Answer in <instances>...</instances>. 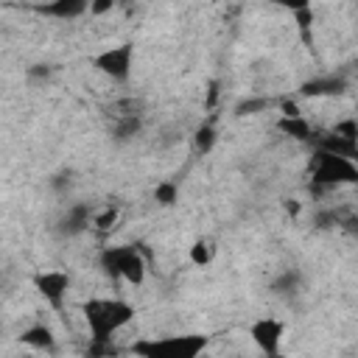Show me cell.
<instances>
[{"mask_svg":"<svg viewBox=\"0 0 358 358\" xmlns=\"http://www.w3.org/2000/svg\"><path fill=\"white\" fill-rule=\"evenodd\" d=\"M81 313L90 324L92 341H112V333L134 319V308L123 299H90L81 305Z\"/></svg>","mask_w":358,"mask_h":358,"instance_id":"1","label":"cell"},{"mask_svg":"<svg viewBox=\"0 0 358 358\" xmlns=\"http://www.w3.org/2000/svg\"><path fill=\"white\" fill-rule=\"evenodd\" d=\"M207 347V336L185 333V336H165V338H137L131 352L137 358H199Z\"/></svg>","mask_w":358,"mask_h":358,"instance_id":"2","label":"cell"},{"mask_svg":"<svg viewBox=\"0 0 358 358\" xmlns=\"http://www.w3.org/2000/svg\"><path fill=\"white\" fill-rule=\"evenodd\" d=\"M101 268L109 277H120L129 285H143L145 280V260L137 246H106L101 252Z\"/></svg>","mask_w":358,"mask_h":358,"instance_id":"3","label":"cell"},{"mask_svg":"<svg viewBox=\"0 0 358 358\" xmlns=\"http://www.w3.org/2000/svg\"><path fill=\"white\" fill-rule=\"evenodd\" d=\"M358 182V168L350 159L316 151L313 157V185L316 187H330V185H355Z\"/></svg>","mask_w":358,"mask_h":358,"instance_id":"4","label":"cell"},{"mask_svg":"<svg viewBox=\"0 0 358 358\" xmlns=\"http://www.w3.org/2000/svg\"><path fill=\"white\" fill-rule=\"evenodd\" d=\"M131 56H134L131 42H123L117 48H106V50L95 53L92 56V67L101 70L103 76L115 78V81H126L129 73H131Z\"/></svg>","mask_w":358,"mask_h":358,"instance_id":"5","label":"cell"},{"mask_svg":"<svg viewBox=\"0 0 358 358\" xmlns=\"http://www.w3.org/2000/svg\"><path fill=\"white\" fill-rule=\"evenodd\" d=\"M34 285H36L39 296L53 310H62L64 296H67V288H70V274L67 271H45V274H36L34 277Z\"/></svg>","mask_w":358,"mask_h":358,"instance_id":"6","label":"cell"},{"mask_svg":"<svg viewBox=\"0 0 358 358\" xmlns=\"http://www.w3.org/2000/svg\"><path fill=\"white\" fill-rule=\"evenodd\" d=\"M282 333H285V327H282V322H277V319H257V322L249 327V336H252V341L263 350V355L280 350Z\"/></svg>","mask_w":358,"mask_h":358,"instance_id":"7","label":"cell"},{"mask_svg":"<svg viewBox=\"0 0 358 358\" xmlns=\"http://www.w3.org/2000/svg\"><path fill=\"white\" fill-rule=\"evenodd\" d=\"M347 92V81L341 76H322V78H310L299 87L302 98H324V95H344Z\"/></svg>","mask_w":358,"mask_h":358,"instance_id":"8","label":"cell"},{"mask_svg":"<svg viewBox=\"0 0 358 358\" xmlns=\"http://www.w3.org/2000/svg\"><path fill=\"white\" fill-rule=\"evenodd\" d=\"M87 227H90V204L78 201V204H73V207L67 210V215L59 221L56 229H59V235L73 238V235H81Z\"/></svg>","mask_w":358,"mask_h":358,"instance_id":"9","label":"cell"},{"mask_svg":"<svg viewBox=\"0 0 358 358\" xmlns=\"http://www.w3.org/2000/svg\"><path fill=\"white\" fill-rule=\"evenodd\" d=\"M90 3L84 0H53V3H45V6H36L39 14H48V17H59V20H73L78 14L87 11Z\"/></svg>","mask_w":358,"mask_h":358,"instance_id":"10","label":"cell"},{"mask_svg":"<svg viewBox=\"0 0 358 358\" xmlns=\"http://www.w3.org/2000/svg\"><path fill=\"white\" fill-rule=\"evenodd\" d=\"M319 151H324V154H333V157H341V159H350V162H355V157H358V143H352V140H344V137H336V134L330 131V134H324V137L319 140Z\"/></svg>","mask_w":358,"mask_h":358,"instance_id":"11","label":"cell"},{"mask_svg":"<svg viewBox=\"0 0 358 358\" xmlns=\"http://www.w3.org/2000/svg\"><path fill=\"white\" fill-rule=\"evenodd\" d=\"M20 341L28 344V347H34V350H53L56 347V336H53V330L48 324H34V327L22 330Z\"/></svg>","mask_w":358,"mask_h":358,"instance_id":"12","label":"cell"},{"mask_svg":"<svg viewBox=\"0 0 358 358\" xmlns=\"http://www.w3.org/2000/svg\"><path fill=\"white\" fill-rule=\"evenodd\" d=\"M294 20H296V28H299V36L302 42L310 48L313 45V8L308 3H294Z\"/></svg>","mask_w":358,"mask_h":358,"instance_id":"13","label":"cell"},{"mask_svg":"<svg viewBox=\"0 0 358 358\" xmlns=\"http://www.w3.org/2000/svg\"><path fill=\"white\" fill-rule=\"evenodd\" d=\"M277 129H280L282 134L294 137V140H302V143L313 137V131H310V123H308L305 117H280V120H277Z\"/></svg>","mask_w":358,"mask_h":358,"instance_id":"14","label":"cell"},{"mask_svg":"<svg viewBox=\"0 0 358 358\" xmlns=\"http://www.w3.org/2000/svg\"><path fill=\"white\" fill-rule=\"evenodd\" d=\"M137 131H140V117H137V115H123V117L115 123V129H112L115 140H129V137H134Z\"/></svg>","mask_w":358,"mask_h":358,"instance_id":"15","label":"cell"},{"mask_svg":"<svg viewBox=\"0 0 358 358\" xmlns=\"http://www.w3.org/2000/svg\"><path fill=\"white\" fill-rule=\"evenodd\" d=\"M193 143H196V148H199L201 154H210L213 145H215V129H213L210 123H201V126L196 129V134H193Z\"/></svg>","mask_w":358,"mask_h":358,"instance_id":"16","label":"cell"},{"mask_svg":"<svg viewBox=\"0 0 358 358\" xmlns=\"http://www.w3.org/2000/svg\"><path fill=\"white\" fill-rule=\"evenodd\" d=\"M154 199H157V204L171 207V204L179 199V187H176V182H159V185L154 187Z\"/></svg>","mask_w":358,"mask_h":358,"instance_id":"17","label":"cell"},{"mask_svg":"<svg viewBox=\"0 0 358 358\" xmlns=\"http://www.w3.org/2000/svg\"><path fill=\"white\" fill-rule=\"evenodd\" d=\"M263 109H268V98H243V101L235 103V115H238V117H243V115H257V112H263Z\"/></svg>","mask_w":358,"mask_h":358,"instance_id":"18","label":"cell"},{"mask_svg":"<svg viewBox=\"0 0 358 358\" xmlns=\"http://www.w3.org/2000/svg\"><path fill=\"white\" fill-rule=\"evenodd\" d=\"M271 288H274L277 294H294V291L299 288V274H296V271H282V274L271 282Z\"/></svg>","mask_w":358,"mask_h":358,"instance_id":"19","label":"cell"},{"mask_svg":"<svg viewBox=\"0 0 358 358\" xmlns=\"http://www.w3.org/2000/svg\"><path fill=\"white\" fill-rule=\"evenodd\" d=\"M117 347L112 344V341H90V347H87V358H117Z\"/></svg>","mask_w":358,"mask_h":358,"instance_id":"20","label":"cell"},{"mask_svg":"<svg viewBox=\"0 0 358 358\" xmlns=\"http://www.w3.org/2000/svg\"><path fill=\"white\" fill-rule=\"evenodd\" d=\"M210 257H213V249H210L204 241H196V243L190 246V263H193V266H207Z\"/></svg>","mask_w":358,"mask_h":358,"instance_id":"21","label":"cell"},{"mask_svg":"<svg viewBox=\"0 0 358 358\" xmlns=\"http://www.w3.org/2000/svg\"><path fill=\"white\" fill-rule=\"evenodd\" d=\"M333 134L336 137H344V140H358V123L352 120V117H347V120H338L336 126H333Z\"/></svg>","mask_w":358,"mask_h":358,"instance_id":"22","label":"cell"},{"mask_svg":"<svg viewBox=\"0 0 358 358\" xmlns=\"http://www.w3.org/2000/svg\"><path fill=\"white\" fill-rule=\"evenodd\" d=\"M115 221H117V207H106L103 213H98V215L92 218V224H95L98 229H112Z\"/></svg>","mask_w":358,"mask_h":358,"instance_id":"23","label":"cell"},{"mask_svg":"<svg viewBox=\"0 0 358 358\" xmlns=\"http://www.w3.org/2000/svg\"><path fill=\"white\" fill-rule=\"evenodd\" d=\"M313 224H316L319 229L336 227V224H338V213H336V210H322V213H316V215H313Z\"/></svg>","mask_w":358,"mask_h":358,"instance_id":"24","label":"cell"},{"mask_svg":"<svg viewBox=\"0 0 358 358\" xmlns=\"http://www.w3.org/2000/svg\"><path fill=\"white\" fill-rule=\"evenodd\" d=\"M87 8H90V14H95V17H98V14L112 11V0H95V3H90Z\"/></svg>","mask_w":358,"mask_h":358,"instance_id":"25","label":"cell"},{"mask_svg":"<svg viewBox=\"0 0 358 358\" xmlns=\"http://www.w3.org/2000/svg\"><path fill=\"white\" fill-rule=\"evenodd\" d=\"M70 176H73L70 171H62V173H56V176H53V182H50V185H53L56 190H64V187H70Z\"/></svg>","mask_w":358,"mask_h":358,"instance_id":"26","label":"cell"},{"mask_svg":"<svg viewBox=\"0 0 358 358\" xmlns=\"http://www.w3.org/2000/svg\"><path fill=\"white\" fill-rule=\"evenodd\" d=\"M282 117H302L299 115V106L294 101H282Z\"/></svg>","mask_w":358,"mask_h":358,"instance_id":"27","label":"cell"},{"mask_svg":"<svg viewBox=\"0 0 358 358\" xmlns=\"http://www.w3.org/2000/svg\"><path fill=\"white\" fill-rule=\"evenodd\" d=\"M28 76H34V78H48V76H50V67H48V64H34V67L28 70Z\"/></svg>","mask_w":358,"mask_h":358,"instance_id":"28","label":"cell"},{"mask_svg":"<svg viewBox=\"0 0 358 358\" xmlns=\"http://www.w3.org/2000/svg\"><path fill=\"white\" fill-rule=\"evenodd\" d=\"M282 207H285V213H288V215H299V210H302V204H299L296 199H288Z\"/></svg>","mask_w":358,"mask_h":358,"instance_id":"29","label":"cell"},{"mask_svg":"<svg viewBox=\"0 0 358 358\" xmlns=\"http://www.w3.org/2000/svg\"><path fill=\"white\" fill-rule=\"evenodd\" d=\"M215 98H218V84L213 81V84H210V92H207V106H213V103H215Z\"/></svg>","mask_w":358,"mask_h":358,"instance_id":"30","label":"cell"},{"mask_svg":"<svg viewBox=\"0 0 358 358\" xmlns=\"http://www.w3.org/2000/svg\"><path fill=\"white\" fill-rule=\"evenodd\" d=\"M263 358H285V355H282V352H280V350H277V352H266V355H263Z\"/></svg>","mask_w":358,"mask_h":358,"instance_id":"31","label":"cell"}]
</instances>
